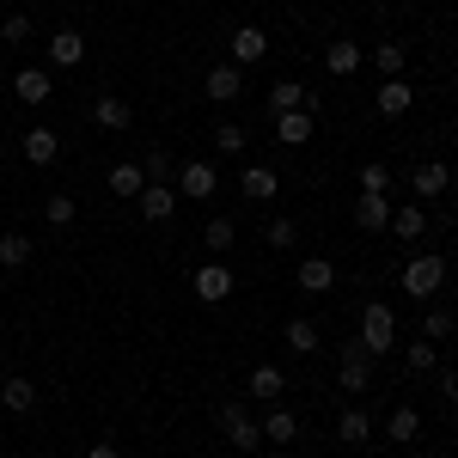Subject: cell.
Wrapping results in <instances>:
<instances>
[{
  "instance_id": "2",
  "label": "cell",
  "mask_w": 458,
  "mask_h": 458,
  "mask_svg": "<svg viewBox=\"0 0 458 458\" xmlns=\"http://www.w3.org/2000/svg\"><path fill=\"white\" fill-rule=\"evenodd\" d=\"M391 343H397V318H391V306L386 300H367V306H360V349L379 360V354H391Z\"/></svg>"
},
{
  "instance_id": "17",
  "label": "cell",
  "mask_w": 458,
  "mask_h": 458,
  "mask_svg": "<svg viewBox=\"0 0 458 458\" xmlns=\"http://www.w3.org/2000/svg\"><path fill=\"white\" fill-rule=\"evenodd\" d=\"M13 92H19V105H49V92H55V86H49V68H19L13 73Z\"/></svg>"
},
{
  "instance_id": "30",
  "label": "cell",
  "mask_w": 458,
  "mask_h": 458,
  "mask_svg": "<svg viewBox=\"0 0 458 458\" xmlns=\"http://www.w3.org/2000/svg\"><path fill=\"white\" fill-rule=\"evenodd\" d=\"M386 434L397 440V446H410V440L422 434V416H416L410 403H397V410H391V422H386Z\"/></svg>"
},
{
  "instance_id": "39",
  "label": "cell",
  "mask_w": 458,
  "mask_h": 458,
  "mask_svg": "<svg viewBox=\"0 0 458 458\" xmlns=\"http://www.w3.org/2000/svg\"><path fill=\"white\" fill-rule=\"evenodd\" d=\"M403 360H410V373H434V367H440V349H434V343H410V354H403Z\"/></svg>"
},
{
  "instance_id": "11",
  "label": "cell",
  "mask_w": 458,
  "mask_h": 458,
  "mask_svg": "<svg viewBox=\"0 0 458 458\" xmlns=\"http://www.w3.org/2000/svg\"><path fill=\"white\" fill-rule=\"evenodd\" d=\"M293 287H300V293H330V287H336V263H330V257H306V263L293 269Z\"/></svg>"
},
{
  "instance_id": "44",
  "label": "cell",
  "mask_w": 458,
  "mask_h": 458,
  "mask_svg": "<svg viewBox=\"0 0 458 458\" xmlns=\"http://www.w3.org/2000/svg\"><path fill=\"white\" fill-rule=\"evenodd\" d=\"M49 458H55V453H49Z\"/></svg>"
},
{
  "instance_id": "38",
  "label": "cell",
  "mask_w": 458,
  "mask_h": 458,
  "mask_svg": "<svg viewBox=\"0 0 458 458\" xmlns=\"http://www.w3.org/2000/svg\"><path fill=\"white\" fill-rule=\"evenodd\" d=\"M386 190H391V172L379 159H367V165H360V196H386Z\"/></svg>"
},
{
  "instance_id": "5",
  "label": "cell",
  "mask_w": 458,
  "mask_h": 458,
  "mask_svg": "<svg viewBox=\"0 0 458 458\" xmlns=\"http://www.w3.org/2000/svg\"><path fill=\"white\" fill-rule=\"evenodd\" d=\"M336 379H343V391H367V386H373V354L360 349V336L343 343V367H336Z\"/></svg>"
},
{
  "instance_id": "23",
  "label": "cell",
  "mask_w": 458,
  "mask_h": 458,
  "mask_svg": "<svg viewBox=\"0 0 458 458\" xmlns=\"http://www.w3.org/2000/svg\"><path fill=\"white\" fill-rule=\"evenodd\" d=\"M239 183H245V202H276V196H282V177L269 172V165H245Z\"/></svg>"
},
{
  "instance_id": "4",
  "label": "cell",
  "mask_w": 458,
  "mask_h": 458,
  "mask_svg": "<svg viewBox=\"0 0 458 458\" xmlns=\"http://www.w3.org/2000/svg\"><path fill=\"white\" fill-rule=\"evenodd\" d=\"M220 428H226V440H233L239 453H257V446H263V422L250 416L245 403H226V410H220Z\"/></svg>"
},
{
  "instance_id": "37",
  "label": "cell",
  "mask_w": 458,
  "mask_h": 458,
  "mask_svg": "<svg viewBox=\"0 0 458 458\" xmlns=\"http://www.w3.org/2000/svg\"><path fill=\"white\" fill-rule=\"evenodd\" d=\"M141 172H147V183H172V177H177V165H172V153H165V147H153Z\"/></svg>"
},
{
  "instance_id": "8",
  "label": "cell",
  "mask_w": 458,
  "mask_h": 458,
  "mask_svg": "<svg viewBox=\"0 0 458 458\" xmlns=\"http://www.w3.org/2000/svg\"><path fill=\"white\" fill-rule=\"evenodd\" d=\"M233 293V269L220 263V257H208V263H196V300L202 306H220Z\"/></svg>"
},
{
  "instance_id": "13",
  "label": "cell",
  "mask_w": 458,
  "mask_h": 458,
  "mask_svg": "<svg viewBox=\"0 0 458 458\" xmlns=\"http://www.w3.org/2000/svg\"><path fill=\"white\" fill-rule=\"evenodd\" d=\"M360 62H367V49H360L354 37H336V43L324 49V68L336 73V80H349V73H360Z\"/></svg>"
},
{
  "instance_id": "19",
  "label": "cell",
  "mask_w": 458,
  "mask_h": 458,
  "mask_svg": "<svg viewBox=\"0 0 458 458\" xmlns=\"http://www.w3.org/2000/svg\"><path fill=\"white\" fill-rule=\"evenodd\" d=\"M105 190H110V196H123V202H135V196H141V190H147V172H141V165H135V159H123V165H110Z\"/></svg>"
},
{
  "instance_id": "6",
  "label": "cell",
  "mask_w": 458,
  "mask_h": 458,
  "mask_svg": "<svg viewBox=\"0 0 458 458\" xmlns=\"http://www.w3.org/2000/svg\"><path fill=\"white\" fill-rule=\"evenodd\" d=\"M202 92H208L214 105H239V98H245V68H233V62L208 68L202 73Z\"/></svg>"
},
{
  "instance_id": "31",
  "label": "cell",
  "mask_w": 458,
  "mask_h": 458,
  "mask_svg": "<svg viewBox=\"0 0 458 458\" xmlns=\"http://www.w3.org/2000/svg\"><path fill=\"white\" fill-rule=\"evenodd\" d=\"M31 263V239L25 233H0V269H25Z\"/></svg>"
},
{
  "instance_id": "16",
  "label": "cell",
  "mask_w": 458,
  "mask_h": 458,
  "mask_svg": "<svg viewBox=\"0 0 458 458\" xmlns=\"http://www.w3.org/2000/svg\"><path fill=\"white\" fill-rule=\"evenodd\" d=\"M354 226L360 233H391V196H354Z\"/></svg>"
},
{
  "instance_id": "32",
  "label": "cell",
  "mask_w": 458,
  "mask_h": 458,
  "mask_svg": "<svg viewBox=\"0 0 458 458\" xmlns=\"http://www.w3.org/2000/svg\"><path fill=\"white\" fill-rule=\"evenodd\" d=\"M293 239H300V226H293L287 214H276V220L263 226V245H269V250H293Z\"/></svg>"
},
{
  "instance_id": "12",
  "label": "cell",
  "mask_w": 458,
  "mask_h": 458,
  "mask_svg": "<svg viewBox=\"0 0 458 458\" xmlns=\"http://www.w3.org/2000/svg\"><path fill=\"white\" fill-rule=\"evenodd\" d=\"M135 208H141V220L159 226V220H172V214H177V190H172V183H147L141 196H135Z\"/></svg>"
},
{
  "instance_id": "29",
  "label": "cell",
  "mask_w": 458,
  "mask_h": 458,
  "mask_svg": "<svg viewBox=\"0 0 458 458\" xmlns=\"http://www.w3.org/2000/svg\"><path fill=\"white\" fill-rule=\"evenodd\" d=\"M282 110H306V86L300 80H276L269 86V116H282Z\"/></svg>"
},
{
  "instance_id": "41",
  "label": "cell",
  "mask_w": 458,
  "mask_h": 458,
  "mask_svg": "<svg viewBox=\"0 0 458 458\" xmlns=\"http://www.w3.org/2000/svg\"><path fill=\"white\" fill-rule=\"evenodd\" d=\"M440 397L458 403V367H440Z\"/></svg>"
},
{
  "instance_id": "10",
  "label": "cell",
  "mask_w": 458,
  "mask_h": 458,
  "mask_svg": "<svg viewBox=\"0 0 458 458\" xmlns=\"http://www.w3.org/2000/svg\"><path fill=\"white\" fill-rule=\"evenodd\" d=\"M373 105H379V116H410V110H416V86L397 73V80H386V86L373 92Z\"/></svg>"
},
{
  "instance_id": "15",
  "label": "cell",
  "mask_w": 458,
  "mask_h": 458,
  "mask_svg": "<svg viewBox=\"0 0 458 458\" xmlns=\"http://www.w3.org/2000/svg\"><path fill=\"white\" fill-rule=\"evenodd\" d=\"M312 129H318L312 110H282V116H276V141H282V147H306V141H312Z\"/></svg>"
},
{
  "instance_id": "18",
  "label": "cell",
  "mask_w": 458,
  "mask_h": 458,
  "mask_svg": "<svg viewBox=\"0 0 458 458\" xmlns=\"http://www.w3.org/2000/svg\"><path fill=\"white\" fill-rule=\"evenodd\" d=\"M0 410H6V416H31V410H37V386H31V379H19V373L0 379Z\"/></svg>"
},
{
  "instance_id": "9",
  "label": "cell",
  "mask_w": 458,
  "mask_h": 458,
  "mask_svg": "<svg viewBox=\"0 0 458 458\" xmlns=\"http://www.w3.org/2000/svg\"><path fill=\"white\" fill-rule=\"evenodd\" d=\"M92 123H98L105 135H123V129L135 123V110H129V98H116V92H98V98H92Z\"/></svg>"
},
{
  "instance_id": "27",
  "label": "cell",
  "mask_w": 458,
  "mask_h": 458,
  "mask_svg": "<svg viewBox=\"0 0 458 458\" xmlns=\"http://www.w3.org/2000/svg\"><path fill=\"white\" fill-rule=\"evenodd\" d=\"M202 245H208L214 257H226V250L239 245V226H233V220H226V214H214L208 226H202Z\"/></svg>"
},
{
  "instance_id": "36",
  "label": "cell",
  "mask_w": 458,
  "mask_h": 458,
  "mask_svg": "<svg viewBox=\"0 0 458 458\" xmlns=\"http://www.w3.org/2000/svg\"><path fill=\"white\" fill-rule=\"evenodd\" d=\"M73 196H62V190H49V202H43V220H49V226H73Z\"/></svg>"
},
{
  "instance_id": "43",
  "label": "cell",
  "mask_w": 458,
  "mask_h": 458,
  "mask_svg": "<svg viewBox=\"0 0 458 458\" xmlns=\"http://www.w3.org/2000/svg\"><path fill=\"white\" fill-rule=\"evenodd\" d=\"M0 165H6V135H0Z\"/></svg>"
},
{
  "instance_id": "28",
  "label": "cell",
  "mask_w": 458,
  "mask_h": 458,
  "mask_svg": "<svg viewBox=\"0 0 458 458\" xmlns=\"http://www.w3.org/2000/svg\"><path fill=\"white\" fill-rule=\"evenodd\" d=\"M282 336H287V349H293V354H318V343H324L312 318H287V330H282Z\"/></svg>"
},
{
  "instance_id": "3",
  "label": "cell",
  "mask_w": 458,
  "mask_h": 458,
  "mask_svg": "<svg viewBox=\"0 0 458 458\" xmlns=\"http://www.w3.org/2000/svg\"><path fill=\"white\" fill-rule=\"evenodd\" d=\"M172 190H177V196H190V202H208L214 190H220V172H214L208 159H190V165H177Z\"/></svg>"
},
{
  "instance_id": "35",
  "label": "cell",
  "mask_w": 458,
  "mask_h": 458,
  "mask_svg": "<svg viewBox=\"0 0 458 458\" xmlns=\"http://www.w3.org/2000/svg\"><path fill=\"white\" fill-rule=\"evenodd\" d=\"M422 336L428 343H446V336H453V312H446V306H428L422 312Z\"/></svg>"
},
{
  "instance_id": "25",
  "label": "cell",
  "mask_w": 458,
  "mask_h": 458,
  "mask_svg": "<svg viewBox=\"0 0 458 458\" xmlns=\"http://www.w3.org/2000/svg\"><path fill=\"white\" fill-rule=\"evenodd\" d=\"M282 391H287V373H282V367H250V397L282 403Z\"/></svg>"
},
{
  "instance_id": "40",
  "label": "cell",
  "mask_w": 458,
  "mask_h": 458,
  "mask_svg": "<svg viewBox=\"0 0 458 458\" xmlns=\"http://www.w3.org/2000/svg\"><path fill=\"white\" fill-rule=\"evenodd\" d=\"M0 43H31V19L25 13H6L0 19Z\"/></svg>"
},
{
  "instance_id": "22",
  "label": "cell",
  "mask_w": 458,
  "mask_h": 458,
  "mask_svg": "<svg viewBox=\"0 0 458 458\" xmlns=\"http://www.w3.org/2000/svg\"><path fill=\"white\" fill-rule=\"evenodd\" d=\"M422 233H428V214H422V202H403V208H391V239L416 245Z\"/></svg>"
},
{
  "instance_id": "1",
  "label": "cell",
  "mask_w": 458,
  "mask_h": 458,
  "mask_svg": "<svg viewBox=\"0 0 458 458\" xmlns=\"http://www.w3.org/2000/svg\"><path fill=\"white\" fill-rule=\"evenodd\" d=\"M397 282H403V293H410V300H422V306H428V300L446 287V257H440V250H422V257H410Z\"/></svg>"
},
{
  "instance_id": "7",
  "label": "cell",
  "mask_w": 458,
  "mask_h": 458,
  "mask_svg": "<svg viewBox=\"0 0 458 458\" xmlns=\"http://www.w3.org/2000/svg\"><path fill=\"white\" fill-rule=\"evenodd\" d=\"M410 190H416V202H440V196L453 190V165H446V159L416 165V172H410Z\"/></svg>"
},
{
  "instance_id": "26",
  "label": "cell",
  "mask_w": 458,
  "mask_h": 458,
  "mask_svg": "<svg viewBox=\"0 0 458 458\" xmlns=\"http://www.w3.org/2000/svg\"><path fill=\"white\" fill-rule=\"evenodd\" d=\"M336 440H343V446L373 440V416H367V410H343V416H336Z\"/></svg>"
},
{
  "instance_id": "24",
  "label": "cell",
  "mask_w": 458,
  "mask_h": 458,
  "mask_svg": "<svg viewBox=\"0 0 458 458\" xmlns=\"http://www.w3.org/2000/svg\"><path fill=\"white\" fill-rule=\"evenodd\" d=\"M49 62H55V68H80V62H86V37L80 31H55L49 37Z\"/></svg>"
},
{
  "instance_id": "20",
  "label": "cell",
  "mask_w": 458,
  "mask_h": 458,
  "mask_svg": "<svg viewBox=\"0 0 458 458\" xmlns=\"http://www.w3.org/2000/svg\"><path fill=\"white\" fill-rule=\"evenodd\" d=\"M25 159H31V165H55V153H62V135H55V129H43V123H37V129H25Z\"/></svg>"
},
{
  "instance_id": "14",
  "label": "cell",
  "mask_w": 458,
  "mask_h": 458,
  "mask_svg": "<svg viewBox=\"0 0 458 458\" xmlns=\"http://www.w3.org/2000/svg\"><path fill=\"white\" fill-rule=\"evenodd\" d=\"M263 55H269V37L257 31V25H239V31H233V55H226V62H233V68H250V62H263Z\"/></svg>"
},
{
  "instance_id": "21",
  "label": "cell",
  "mask_w": 458,
  "mask_h": 458,
  "mask_svg": "<svg viewBox=\"0 0 458 458\" xmlns=\"http://www.w3.org/2000/svg\"><path fill=\"white\" fill-rule=\"evenodd\" d=\"M263 440H269V446H293V440H300V416H293L287 403H276V410L263 416Z\"/></svg>"
},
{
  "instance_id": "42",
  "label": "cell",
  "mask_w": 458,
  "mask_h": 458,
  "mask_svg": "<svg viewBox=\"0 0 458 458\" xmlns=\"http://www.w3.org/2000/svg\"><path fill=\"white\" fill-rule=\"evenodd\" d=\"M86 458H116V446H110V440H98V446H92Z\"/></svg>"
},
{
  "instance_id": "34",
  "label": "cell",
  "mask_w": 458,
  "mask_h": 458,
  "mask_svg": "<svg viewBox=\"0 0 458 458\" xmlns=\"http://www.w3.org/2000/svg\"><path fill=\"white\" fill-rule=\"evenodd\" d=\"M245 123H220V129H214V153H233V159H239V153H245Z\"/></svg>"
},
{
  "instance_id": "33",
  "label": "cell",
  "mask_w": 458,
  "mask_h": 458,
  "mask_svg": "<svg viewBox=\"0 0 458 458\" xmlns=\"http://www.w3.org/2000/svg\"><path fill=\"white\" fill-rule=\"evenodd\" d=\"M373 68L386 73V80H397V73H403V43H397V37H386V43L373 49Z\"/></svg>"
}]
</instances>
